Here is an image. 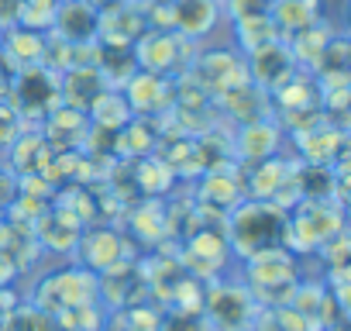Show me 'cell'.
Here are the masks:
<instances>
[{"instance_id":"cell-1","label":"cell","mask_w":351,"mask_h":331,"mask_svg":"<svg viewBox=\"0 0 351 331\" xmlns=\"http://www.w3.org/2000/svg\"><path fill=\"white\" fill-rule=\"evenodd\" d=\"M0 297H4V293H0ZM4 310H8V304H0V317H4Z\"/></svg>"},{"instance_id":"cell-2","label":"cell","mask_w":351,"mask_h":331,"mask_svg":"<svg viewBox=\"0 0 351 331\" xmlns=\"http://www.w3.org/2000/svg\"><path fill=\"white\" fill-rule=\"evenodd\" d=\"M0 42H4V35H0Z\"/></svg>"}]
</instances>
